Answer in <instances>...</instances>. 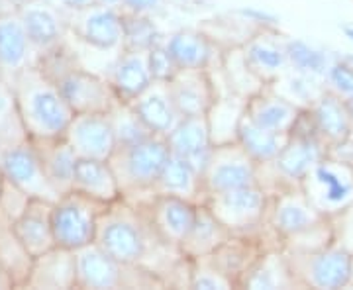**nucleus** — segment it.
Listing matches in <instances>:
<instances>
[{
    "instance_id": "obj_11",
    "label": "nucleus",
    "mask_w": 353,
    "mask_h": 290,
    "mask_svg": "<svg viewBox=\"0 0 353 290\" xmlns=\"http://www.w3.org/2000/svg\"><path fill=\"white\" fill-rule=\"evenodd\" d=\"M132 202V200H130ZM145 208L153 231L169 245L179 247L189 236L190 227L196 220L199 204L187 198L169 196V194H153L152 198L136 202Z\"/></svg>"
},
{
    "instance_id": "obj_10",
    "label": "nucleus",
    "mask_w": 353,
    "mask_h": 290,
    "mask_svg": "<svg viewBox=\"0 0 353 290\" xmlns=\"http://www.w3.org/2000/svg\"><path fill=\"white\" fill-rule=\"evenodd\" d=\"M243 57L259 81L271 85L289 69V38L275 25H261L241 45Z\"/></svg>"
},
{
    "instance_id": "obj_32",
    "label": "nucleus",
    "mask_w": 353,
    "mask_h": 290,
    "mask_svg": "<svg viewBox=\"0 0 353 290\" xmlns=\"http://www.w3.org/2000/svg\"><path fill=\"white\" fill-rule=\"evenodd\" d=\"M218 69H220L222 79H224L226 92H234V94H240L243 99H250L257 90L265 87V83H261L259 76L250 69V65L243 57L241 45L240 48L222 50V55L218 59Z\"/></svg>"
},
{
    "instance_id": "obj_16",
    "label": "nucleus",
    "mask_w": 353,
    "mask_h": 290,
    "mask_svg": "<svg viewBox=\"0 0 353 290\" xmlns=\"http://www.w3.org/2000/svg\"><path fill=\"white\" fill-rule=\"evenodd\" d=\"M310 120L316 134L330 147V152L343 147L353 132V108L338 94L324 90L310 106Z\"/></svg>"
},
{
    "instance_id": "obj_48",
    "label": "nucleus",
    "mask_w": 353,
    "mask_h": 290,
    "mask_svg": "<svg viewBox=\"0 0 353 290\" xmlns=\"http://www.w3.org/2000/svg\"><path fill=\"white\" fill-rule=\"evenodd\" d=\"M350 287H353V271H352V278H350Z\"/></svg>"
},
{
    "instance_id": "obj_47",
    "label": "nucleus",
    "mask_w": 353,
    "mask_h": 290,
    "mask_svg": "<svg viewBox=\"0 0 353 290\" xmlns=\"http://www.w3.org/2000/svg\"><path fill=\"white\" fill-rule=\"evenodd\" d=\"M345 34L353 39V28H345Z\"/></svg>"
},
{
    "instance_id": "obj_36",
    "label": "nucleus",
    "mask_w": 353,
    "mask_h": 290,
    "mask_svg": "<svg viewBox=\"0 0 353 290\" xmlns=\"http://www.w3.org/2000/svg\"><path fill=\"white\" fill-rule=\"evenodd\" d=\"M20 18L28 38L36 48H50L61 36V22L48 6H28Z\"/></svg>"
},
{
    "instance_id": "obj_39",
    "label": "nucleus",
    "mask_w": 353,
    "mask_h": 290,
    "mask_svg": "<svg viewBox=\"0 0 353 290\" xmlns=\"http://www.w3.org/2000/svg\"><path fill=\"white\" fill-rule=\"evenodd\" d=\"M332 243H334V224L330 218H322L312 227H308V229H304V231L285 241L283 251H316V249L328 247Z\"/></svg>"
},
{
    "instance_id": "obj_29",
    "label": "nucleus",
    "mask_w": 353,
    "mask_h": 290,
    "mask_svg": "<svg viewBox=\"0 0 353 290\" xmlns=\"http://www.w3.org/2000/svg\"><path fill=\"white\" fill-rule=\"evenodd\" d=\"M245 104L248 99L234 92H224L216 99L212 108L206 114L214 145L238 141V130L245 114Z\"/></svg>"
},
{
    "instance_id": "obj_23",
    "label": "nucleus",
    "mask_w": 353,
    "mask_h": 290,
    "mask_svg": "<svg viewBox=\"0 0 353 290\" xmlns=\"http://www.w3.org/2000/svg\"><path fill=\"white\" fill-rule=\"evenodd\" d=\"M132 108L138 112L141 122L148 126L153 136H163L167 138L169 132L179 124L183 118L176 110L175 102L171 99L169 85L161 81H153L148 89L139 94L134 102H130Z\"/></svg>"
},
{
    "instance_id": "obj_20",
    "label": "nucleus",
    "mask_w": 353,
    "mask_h": 290,
    "mask_svg": "<svg viewBox=\"0 0 353 290\" xmlns=\"http://www.w3.org/2000/svg\"><path fill=\"white\" fill-rule=\"evenodd\" d=\"M51 206L53 202L50 200L30 198L28 206L12 226L16 241H20L24 251L30 253V257L34 259L57 247L51 229Z\"/></svg>"
},
{
    "instance_id": "obj_14",
    "label": "nucleus",
    "mask_w": 353,
    "mask_h": 290,
    "mask_svg": "<svg viewBox=\"0 0 353 290\" xmlns=\"http://www.w3.org/2000/svg\"><path fill=\"white\" fill-rule=\"evenodd\" d=\"M167 85L183 118L206 116L220 96L210 69H179Z\"/></svg>"
},
{
    "instance_id": "obj_18",
    "label": "nucleus",
    "mask_w": 353,
    "mask_h": 290,
    "mask_svg": "<svg viewBox=\"0 0 353 290\" xmlns=\"http://www.w3.org/2000/svg\"><path fill=\"white\" fill-rule=\"evenodd\" d=\"M304 110L306 108H301L299 104L279 94L271 85H265L263 89L257 90L245 104V116L253 124L279 134H290Z\"/></svg>"
},
{
    "instance_id": "obj_2",
    "label": "nucleus",
    "mask_w": 353,
    "mask_h": 290,
    "mask_svg": "<svg viewBox=\"0 0 353 290\" xmlns=\"http://www.w3.org/2000/svg\"><path fill=\"white\" fill-rule=\"evenodd\" d=\"M169 157L171 149L163 136H150L138 143L116 147L108 161L120 183L122 198L141 202L153 196L155 183Z\"/></svg>"
},
{
    "instance_id": "obj_13",
    "label": "nucleus",
    "mask_w": 353,
    "mask_h": 290,
    "mask_svg": "<svg viewBox=\"0 0 353 290\" xmlns=\"http://www.w3.org/2000/svg\"><path fill=\"white\" fill-rule=\"evenodd\" d=\"M322 218L326 216L320 214L310 204L308 196L304 194L301 187L281 190V192L271 194L269 198L267 224L283 240V245L289 238L312 227Z\"/></svg>"
},
{
    "instance_id": "obj_35",
    "label": "nucleus",
    "mask_w": 353,
    "mask_h": 290,
    "mask_svg": "<svg viewBox=\"0 0 353 290\" xmlns=\"http://www.w3.org/2000/svg\"><path fill=\"white\" fill-rule=\"evenodd\" d=\"M271 87L277 90L279 94H283L285 99L299 104L301 108H308L326 90L322 79L303 75V73H296L292 69H287L277 81L271 83Z\"/></svg>"
},
{
    "instance_id": "obj_26",
    "label": "nucleus",
    "mask_w": 353,
    "mask_h": 290,
    "mask_svg": "<svg viewBox=\"0 0 353 290\" xmlns=\"http://www.w3.org/2000/svg\"><path fill=\"white\" fill-rule=\"evenodd\" d=\"M155 194H169L201 204L204 200V187H202V173L194 165L173 155L167 159L161 175L155 183Z\"/></svg>"
},
{
    "instance_id": "obj_4",
    "label": "nucleus",
    "mask_w": 353,
    "mask_h": 290,
    "mask_svg": "<svg viewBox=\"0 0 353 290\" xmlns=\"http://www.w3.org/2000/svg\"><path fill=\"white\" fill-rule=\"evenodd\" d=\"M296 289H347L353 271V253L338 243L316 251H285Z\"/></svg>"
},
{
    "instance_id": "obj_33",
    "label": "nucleus",
    "mask_w": 353,
    "mask_h": 290,
    "mask_svg": "<svg viewBox=\"0 0 353 290\" xmlns=\"http://www.w3.org/2000/svg\"><path fill=\"white\" fill-rule=\"evenodd\" d=\"M32 41L26 34L22 18L0 20V65L8 69H20L28 59Z\"/></svg>"
},
{
    "instance_id": "obj_15",
    "label": "nucleus",
    "mask_w": 353,
    "mask_h": 290,
    "mask_svg": "<svg viewBox=\"0 0 353 290\" xmlns=\"http://www.w3.org/2000/svg\"><path fill=\"white\" fill-rule=\"evenodd\" d=\"M65 138L79 157L110 159L116 149V136L108 112L75 114Z\"/></svg>"
},
{
    "instance_id": "obj_5",
    "label": "nucleus",
    "mask_w": 353,
    "mask_h": 290,
    "mask_svg": "<svg viewBox=\"0 0 353 290\" xmlns=\"http://www.w3.org/2000/svg\"><path fill=\"white\" fill-rule=\"evenodd\" d=\"M108 204L92 200L85 194L69 190L51 206V229L55 245L77 251L97 240V227L102 210Z\"/></svg>"
},
{
    "instance_id": "obj_9",
    "label": "nucleus",
    "mask_w": 353,
    "mask_h": 290,
    "mask_svg": "<svg viewBox=\"0 0 353 290\" xmlns=\"http://www.w3.org/2000/svg\"><path fill=\"white\" fill-rule=\"evenodd\" d=\"M2 173L16 189L28 198H43L55 202L59 198L57 190L51 187L50 178L43 171L38 152L30 143H18L2 153Z\"/></svg>"
},
{
    "instance_id": "obj_17",
    "label": "nucleus",
    "mask_w": 353,
    "mask_h": 290,
    "mask_svg": "<svg viewBox=\"0 0 353 290\" xmlns=\"http://www.w3.org/2000/svg\"><path fill=\"white\" fill-rule=\"evenodd\" d=\"M83 18L79 34L90 48L101 51H120L124 45V10L118 6L92 4L75 10Z\"/></svg>"
},
{
    "instance_id": "obj_43",
    "label": "nucleus",
    "mask_w": 353,
    "mask_h": 290,
    "mask_svg": "<svg viewBox=\"0 0 353 290\" xmlns=\"http://www.w3.org/2000/svg\"><path fill=\"white\" fill-rule=\"evenodd\" d=\"M330 220L334 224V243L353 253V204L347 210Z\"/></svg>"
},
{
    "instance_id": "obj_25",
    "label": "nucleus",
    "mask_w": 353,
    "mask_h": 290,
    "mask_svg": "<svg viewBox=\"0 0 353 290\" xmlns=\"http://www.w3.org/2000/svg\"><path fill=\"white\" fill-rule=\"evenodd\" d=\"M230 236L232 231L216 218L214 212L206 204L201 202L196 210V220L190 227L189 236L179 245V249L185 259L194 261V259L212 255Z\"/></svg>"
},
{
    "instance_id": "obj_42",
    "label": "nucleus",
    "mask_w": 353,
    "mask_h": 290,
    "mask_svg": "<svg viewBox=\"0 0 353 290\" xmlns=\"http://www.w3.org/2000/svg\"><path fill=\"white\" fill-rule=\"evenodd\" d=\"M163 38L159 39L152 50L148 51V57H150V69H152L153 81L169 83V81L176 75L179 67H176V63L173 61V57H171V53L167 50Z\"/></svg>"
},
{
    "instance_id": "obj_6",
    "label": "nucleus",
    "mask_w": 353,
    "mask_h": 290,
    "mask_svg": "<svg viewBox=\"0 0 353 290\" xmlns=\"http://www.w3.org/2000/svg\"><path fill=\"white\" fill-rule=\"evenodd\" d=\"M301 189L322 216L341 214L353 204V163L330 152L308 173Z\"/></svg>"
},
{
    "instance_id": "obj_7",
    "label": "nucleus",
    "mask_w": 353,
    "mask_h": 290,
    "mask_svg": "<svg viewBox=\"0 0 353 290\" xmlns=\"http://www.w3.org/2000/svg\"><path fill=\"white\" fill-rule=\"evenodd\" d=\"M271 194L259 185L208 194L206 204L232 234H252L267 222Z\"/></svg>"
},
{
    "instance_id": "obj_44",
    "label": "nucleus",
    "mask_w": 353,
    "mask_h": 290,
    "mask_svg": "<svg viewBox=\"0 0 353 290\" xmlns=\"http://www.w3.org/2000/svg\"><path fill=\"white\" fill-rule=\"evenodd\" d=\"M165 0H122V10L130 14H143V16H155L163 8Z\"/></svg>"
},
{
    "instance_id": "obj_3",
    "label": "nucleus",
    "mask_w": 353,
    "mask_h": 290,
    "mask_svg": "<svg viewBox=\"0 0 353 290\" xmlns=\"http://www.w3.org/2000/svg\"><path fill=\"white\" fill-rule=\"evenodd\" d=\"M20 118L26 130H30L38 139L61 138L71 126L75 112L65 101L57 85L48 79L36 76L26 83L24 92L18 96Z\"/></svg>"
},
{
    "instance_id": "obj_31",
    "label": "nucleus",
    "mask_w": 353,
    "mask_h": 290,
    "mask_svg": "<svg viewBox=\"0 0 353 290\" xmlns=\"http://www.w3.org/2000/svg\"><path fill=\"white\" fill-rule=\"evenodd\" d=\"M290 134H279V132H269L265 127L253 124L252 120L243 114L238 130V141L245 152L252 155V159L257 165L269 163L283 152L287 145Z\"/></svg>"
},
{
    "instance_id": "obj_38",
    "label": "nucleus",
    "mask_w": 353,
    "mask_h": 290,
    "mask_svg": "<svg viewBox=\"0 0 353 290\" xmlns=\"http://www.w3.org/2000/svg\"><path fill=\"white\" fill-rule=\"evenodd\" d=\"M161 38H163V34L157 30L153 16L124 12V45H122V50L150 51Z\"/></svg>"
},
{
    "instance_id": "obj_34",
    "label": "nucleus",
    "mask_w": 353,
    "mask_h": 290,
    "mask_svg": "<svg viewBox=\"0 0 353 290\" xmlns=\"http://www.w3.org/2000/svg\"><path fill=\"white\" fill-rule=\"evenodd\" d=\"M332 63L334 59H330L328 53L314 43L301 38H289V69L292 71L324 81Z\"/></svg>"
},
{
    "instance_id": "obj_30",
    "label": "nucleus",
    "mask_w": 353,
    "mask_h": 290,
    "mask_svg": "<svg viewBox=\"0 0 353 290\" xmlns=\"http://www.w3.org/2000/svg\"><path fill=\"white\" fill-rule=\"evenodd\" d=\"M38 267L34 271V282L43 287H77V255L63 247H53L36 257Z\"/></svg>"
},
{
    "instance_id": "obj_22",
    "label": "nucleus",
    "mask_w": 353,
    "mask_h": 290,
    "mask_svg": "<svg viewBox=\"0 0 353 290\" xmlns=\"http://www.w3.org/2000/svg\"><path fill=\"white\" fill-rule=\"evenodd\" d=\"M163 39L179 69H210L222 53V48H218L201 28L176 30Z\"/></svg>"
},
{
    "instance_id": "obj_1",
    "label": "nucleus",
    "mask_w": 353,
    "mask_h": 290,
    "mask_svg": "<svg viewBox=\"0 0 353 290\" xmlns=\"http://www.w3.org/2000/svg\"><path fill=\"white\" fill-rule=\"evenodd\" d=\"M326 155H330V147L316 134L314 124L306 108L299 118L296 126L292 127L283 152L273 161L257 165V185L269 194L301 187L308 173Z\"/></svg>"
},
{
    "instance_id": "obj_28",
    "label": "nucleus",
    "mask_w": 353,
    "mask_h": 290,
    "mask_svg": "<svg viewBox=\"0 0 353 290\" xmlns=\"http://www.w3.org/2000/svg\"><path fill=\"white\" fill-rule=\"evenodd\" d=\"M48 141H50V147H46V152L39 153L38 149L36 152H38L39 161L43 165L46 175L50 178L51 187L61 196L65 192L73 190V178H75L79 155L65 136L48 138Z\"/></svg>"
},
{
    "instance_id": "obj_8",
    "label": "nucleus",
    "mask_w": 353,
    "mask_h": 290,
    "mask_svg": "<svg viewBox=\"0 0 353 290\" xmlns=\"http://www.w3.org/2000/svg\"><path fill=\"white\" fill-rule=\"evenodd\" d=\"M250 185H257V163L241 147L240 141L214 145L202 171L204 198L208 194L241 189Z\"/></svg>"
},
{
    "instance_id": "obj_24",
    "label": "nucleus",
    "mask_w": 353,
    "mask_h": 290,
    "mask_svg": "<svg viewBox=\"0 0 353 290\" xmlns=\"http://www.w3.org/2000/svg\"><path fill=\"white\" fill-rule=\"evenodd\" d=\"M73 190L102 204H112L122 198V189L108 159L79 157L73 178Z\"/></svg>"
},
{
    "instance_id": "obj_37",
    "label": "nucleus",
    "mask_w": 353,
    "mask_h": 290,
    "mask_svg": "<svg viewBox=\"0 0 353 290\" xmlns=\"http://www.w3.org/2000/svg\"><path fill=\"white\" fill-rule=\"evenodd\" d=\"M108 116H110L114 136H116V147L132 145V143H138L141 139L153 136L148 126L141 122L138 112L132 108V104H128V102H116L108 110Z\"/></svg>"
},
{
    "instance_id": "obj_12",
    "label": "nucleus",
    "mask_w": 353,
    "mask_h": 290,
    "mask_svg": "<svg viewBox=\"0 0 353 290\" xmlns=\"http://www.w3.org/2000/svg\"><path fill=\"white\" fill-rule=\"evenodd\" d=\"M75 114L108 112L118 102L108 76H99L85 69H67L55 83Z\"/></svg>"
},
{
    "instance_id": "obj_19",
    "label": "nucleus",
    "mask_w": 353,
    "mask_h": 290,
    "mask_svg": "<svg viewBox=\"0 0 353 290\" xmlns=\"http://www.w3.org/2000/svg\"><path fill=\"white\" fill-rule=\"evenodd\" d=\"M108 81L118 102H134L153 83L148 51L120 50L114 57Z\"/></svg>"
},
{
    "instance_id": "obj_21",
    "label": "nucleus",
    "mask_w": 353,
    "mask_h": 290,
    "mask_svg": "<svg viewBox=\"0 0 353 290\" xmlns=\"http://www.w3.org/2000/svg\"><path fill=\"white\" fill-rule=\"evenodd\" d=\"M167 143L173 155L190 161L202 173L214 147L208 118L206 116L181 118L179 124L169 132Z\"/></svg>"
},
{
    "instance_id": "obj_41",
    "label": "nucleus",
    "mask_w": 353,
    "mask_h": 290,
    "mask_svg": "<svg viewBox=\"0 0 353 290\" xmlns=\"http://www.w3.org/2000/svg\"><path fill=\"white\" fill-rule=\"evenodd\" d=\"M324 87L353 108V65L343 59H334L324 76Z\"/></svg>"
},
{
    "instance_id": "obj_49",
    "label": "nucleus",
    "mask_w": 353,
    "mask_h": 290,
    "mask_svg": "<svg viewBox=\"0 0 353 290\" xmlns=\"http://www.w3.org/2000/svg\"><path fill=\"white\" fill-rule=\"evenodd\" d=\"M0 161H2V155H0Z\"/></svg>"
},
{
    "instance_id": "obj_45",
    "label": "nucleus",
    "mask_w": 353,
    "mask_h": 290,
    "mask_svg": "<svg viewBox=\"0 0 353 290\" xmlns=\"http://www.w3.org/2000/svg\"><path fill=\"white\" fill-rule=\"evenodd\" d=\"M63 6L71 8V10H81V8H87V6H92L97 4V0H59Z\"/></svg>"
},
{
    "instance_id": "obj_27",
    "label": "nucleus",
    "mask_w": 353,
    "mask_h": 290,
    "mask_svg": "<svg viewBox=\"0 0 353 290\" xmlns=\"http://www.w3.org/2000/svg\"><path fill=\"white\" fill-rule=\"evenodd\" d=\"M240 289H296L285 251L271 249L263 253L248 271V275L241 278Z\"/></svg>"
},
{
    "instance_id": "obj_40",
    "label": "nucleus",
    "mask_w": 353,
    "mask_h": 290,
    "mask_svg": "<svg viewBox=\"0 0 353 290\" xmlns=\"http://www.w3.org/2000/svg\"><path fill=\"white\" fill-rule=\"evenodd\" d=\"M189 289H234L208 257L189 261Z\"/></svg>"
},
{
    "instance_id": "obj_46",
    "label": "nucleus",
    "mask_w": 353,
    "mask_h": 290,
    "mask_svg": "<svg viewBox=\"0 0 353 290\" xmlns=\"http://www.w3.org/2000/svg\"><path fill=\"white\" fill-rule=\"evenodd\" d=\"M97 2H101V4H106V6H122V0H97Z\"/></svg>"
}]
</instances>
